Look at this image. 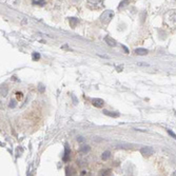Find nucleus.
<instances>
[{"label":"nucleus","mask_w":176,"mask_h":176,"mask_svg":"<svg viewBox=\"0 0 176 176\" xmlns=\"http://www.w3.org/2000/svg\"><path fill=\"white\" fill-rule=\"evenodd\" d=\"M113 16H114V12L113 11H105L100 15V21L102 23H105V24H108L111 21V19L113 18Z\"/></svg>","instance_id":"nucleus-1"},{"label":"nucleus","mask_w":176,"mask_h":176,"mask_svg":"<svg viewBox=\"0 0 176 176\" xmlns=\"http://www.w3.org/2000/svg\"><path fill=\"white\" fill-rule=\"evenodd\" d=\"M140 153L142 155H148L149 156V155H152L154 153V150L151 147H143V148L140 149Z\"/></svg>","instance_id":"nucleus-2"},{"label":"nucleus","mask_w":176,"mask_h":176,"mask_svg":"<svg viewBox=\"0 0 176 176\" xmlns=\"http://www.w3.org/2000/svg\"><path fill=\"white\" fill-rule=\"evenodd\" d=\"M92 103H93V106H95L96 108H101V107H103L105 101H103L102 99H100V98H94V99L92 100Z\"/></svg>","instance_id":"nucleus-3"},{"label":"nucleus","mask_w":176,"mask_h":176,"mask_svg":"<svg viewBox=\"0 0 176 176\" xmlns=\"http://www.w3.org/2000/svg\"><path fill=\"white\" fill-rule=\"evenodd\" d=\"M105 41H106V42H107V44H109L110 46H116V40H115V39H113L112 37L107 36V37L105 38Z\"/></svg>","instance_id":"nucleus-4"},{"label":"nucleus","mask_w":176,"mask_h":176,"mask_svg":"<svg viewBox=\"0 0 176 176\" xmlns=\"http://www.w3.org/2000/svg\"><path fill=\"white\" fill-rule=\"evenodd\" d=\"M135 53H136L137 55L142 56V55H147V54H148V50L142 49V48H139V49H136V50H135Z\"/></svg>","instance_id":"nucleus-5"},{"label":"nucleus","mask_w":176,"mask_h":176,"mask_svg":"<svg viewBox=\"0 0 176 176\" xmlns=\"http://www.w3.org/2000/svg\"><path fill=\"white\" fill-rule=\"evenodd\" d=\"M102 112H103V114H105V115H108V116H110V117H118V116H119V114H118V113L110 112V111H108V110H103Z\"/></svg>","instance_id":"nucleus-6"},{"label":"nucleus","mask_w":176,"mask_h":176,"mask_svg":"<svg viewBox=\"0 0 176 176\" xmlns=\"http://www.w3.org/2000/svg\"><path fill=\"white\" fill-rule=\"evenodd\" d=\"M69 22H70V24H71L72 28H75L76 24L78 23V19H76V18H69Z\"/></svg>","instance_id":"nucleus-7"},{"label":"nucleus","mask_w":176,"mask_h":176,"mask_svg":"<svg viewBox=\"0 0 176 176\" xmlns=\"http://www.w3.org/2000/svg\"><path fill=\"white\" fill-rule=\"evenodd\" d=\"M111 156V152L110 151H106V152H103V154H102V159L103 160H107V159H109V157Z\"/></svg>","instance_id":"nucleus-8"},{"label":"nucleus","mask_w":176,"mask_h":176,"mask_svg":"<svg viewBox=\"0 0 176 176\" xmlns=\"http://www.w3.org/2000/svg\"><path fill=\"white\" fill-rule=\"evenodd\" d=\"M70 155V150H69V148H68V146H65V153H64V157H63V159L64 160H68V156Z\"/></svg>","instance_id":"nucleus-9"},{"label":"nucleus","mask_w":176,"mask_h":176,"mask_svg":"<svg viewBox=\"0 0 176 176\" xmlns=\"http://www.w3.org/2000/svg\"><path fill=\"white\" fill-rule=\"evenodd\" d=\"M7 94H8V90H7V87L3 85V86H1V95H3V96H7Z\"/></svg>","instance_id":"nucleus-10"},{"label":"nucleus","mask_w":176,"mask_h":176,"mask_svg":"<svg viewBox=\"0 0 176 176\" xmlns=\"http://www.w3.org/2000/svg\"><path fill=\"white\" fill-rule=\"evenodd\" d=\"M40 58V54L39 53H33V59H36V60H38Z\"/></svg>","instance_id":"nucleus-11"},{"label":"nucleus","mask_w":176,"mask_h":176,"mask_svg":"<svg viewBox=\"0 0 176 176\" xmlns=\"http://www.w3.org/2000/svg\"><path fill=\"white\" fill-rule=\"evenodd\" d=\"M9 107H10V108H15V107H16V101H15L14 99H12V100L10 101V105H9Z\"/></svg>","instance_id":"nucleus-12"},{"label":"nucleus","mask_w":176,"mask_h":176,"mask_svg":"<svg viewBox=\"0 0 176 176\" xmlns=\"http://www.w3.org/2000/svg\"><path fill=\"white\" fill-rule=\"evenodd\" d=\"M34 4H38V6H44L45 1H33Z\"/></svg>","instance_id":"nucleus-13"},{"label":"nucleus","mask_w":176,"mask_h":176,"mask_svg":"<svg viewBox=\"0 0 176 176\" xmlns=\"http://www.w3.org/2000/svg\"><path fill=\"white\" fill-rule=\"evenodd\" d=\"M89 150H90V148H89V147H86V146L80 149V151H81V152H87V151H89Z\"/></svg>","instance_id":"nucleus-14"},{"label":"nucleus","mask_w":176,"mask_h":176,"mask_svg":"<svg viewBox=\"0 0 176 176\" xmlns=\"http://www.w3.org/2000/svg\"><path fill=\"white\" fill-rule=\"evenodd\" d=\"M168 133H169V134H170V135H171L173 138H175V139H176V134H175L174 132H172L171 130H168Z\"/></svg>","instance_id":"nucleus-15"},{"label":"nucleus","mask_w":176,"mask_h":176,"mask_svg":"<svg viewBox=\"0 0 176 176\" xmlns=\"http://www.w3.org/2000/svg\"><path fill=\"white\" fill-rule=\"evenodd\" d=\"M16 95H17V98H18V99H21V98H22V93H21V92H17Z\"/></svg>","instance_id":"nucleus-16"},{"label":"nucleus","mask_w":176,"mask_h":176,"mask_svg":"<svg viewBox=\"0 0 176 176\" xmlns=\"http://www.w3.org/2000/svg\"><path fill=\"white\" fill-rule=\"evenodd\" d=\"M107 174H109V170H106V172H101V173H100V176H106Z\"/></svg>","instance_id":"nucleus-17"},{"label":"nucleus","mask_w":176,"mask_h":176,"mask_svg":"<svg viewBox=\"0 0 176 176\" xmlns=\"http://www.w3.org/2000/svg\"><path fill=\"white\" fill-rule=\"evenodd\" d=\"M98 56H99V57H102V58H107V59H109V58H110L108 55H99V54H98Z\"/></svg>","instance_id":"nucleus-18"},{"label":"nucleus","mask_w":176,"mask_h":176,"mask_svg":"<svg viewBox=\"0 0 176 176\" xmlns=\"http://www.w3.org/2000/svg\"><path fill=\"white\" fill-rule=\"evenodd\" d=\"M137 65H143V66H148L149 64H148V63H140V62H138V63H137Z\"/></svg>","instance_id":"nucleus-19"},{"label":"nucleus","mask_w":176,"mask_h":176,"mask_svg":"<svg viewBox=\"0 0 176 176\" xmlns=\"http://www.w3.org/2000/svg\"><path fill=\"white\" fill-rule=\"evenodd\" d=\"M172 176H176V171H174V172H173V174H172Z\"/></svg>","instance_id":"nucleus-20"}]
</instances>
